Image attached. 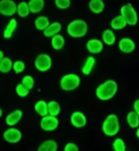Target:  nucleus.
Masks as SVG:
<instances>
[{
  "instance_id": "obj_2",
  "label": "nucleus",
  "mask_w": 139,
  "mask_h": 151,
  "mask_svg": "<svg viewBox=\"0 0 139 151\" xmlns=\"http://www.w3.org/2000/svg\"><path fill=\"white\" fill-rule=\"evenodd\" d=\"M120 129L118 119L116 115H109L103 123L102 129L107 135L113 136L117 134Z\"/></svg>"
},
{
  "instance_id": "obj_36",
  "label": "nucleus",
  "mask_w": 139,
  "mask_h": 151,
  "mask_svg": "<svg viewBox=\"0 0 139 151\" xmlns=\"http://www.w3.org/2000/svg\"><path fill=\"white\" fill-rule=\"evenodd\" d=\"M3 57V53L1 51V59H2Z\"/></svg>"
},
{
  "instance_id": "obj_18",
  "label": "nucleus",
  "mask_w": 139,
  "mask_h": 151,
  "mask_svg": "<svg viewBox=\"0 0 139 151\" xmlns=\"http://www.w3.org/2000/svg\"><path fill=\"white\" fill-rule=\"evenodd\" d=\"M126 23L125 20L122 16H119L112 20L111 25L114 29H121L126 26Z\"/></svg>"
},
{
  "instance_id": "obj_17",
  "label": "nucleus",
  "mask_w": 139,
  "mask_h": 151,
  "mask_svg": "<svg viewBox=\"0 0 139 151\" xmlns=\"http://www.w3.org/2000/svg\"><path fill=\"white\" fill-rule=\"evenodd\" d=\"M89 6L92 12L96 14L102 12L105 7L104 4L100 0H92L90 2Z\"/></svg>"
},
{
  "instance_id": "obj_28",
  "label": "nucleus",
  "mask_w": 139,
  "mask_h": 151,
  "mask_svg": "<svg viewBox=\"0 0 139 151\" xmlns=\"http://www.w3.org/2000/svg\"><path fill=\"white\" fill-rule=\"evenodd\" d=\"M17 11L19 15L21 17H26L29 14V7L26 2H22L19 5Z\"/></svg>"
},
{
  "instance_id": "obj_33",
  "label": "nucleus",
  "mask_w": 139,
  "mask_h": 151,
  "mask_svg": "<svg viewBox=\"0 0 139 151\" xmlns=\"http://www.w3.org/2000/svg\"><path fill=\"white\" fill-rule=\"evenodd\" d=\"M55 2L57 7L61 9L68 8L70 4V1L69 0H57Z\"/></svg>"
},
{
  "instance_id": "obj_3",
  "label": "nucleus",
  "mask_w": 139,
  "mask_h": 151,
  "mask_svg": "<svg viewBox=\"0 0 139 151\" xmlns=\"http://www.w3.org/2000/svg\"><path fill=\"white\" fill-rule=\"evenodd\" d=\"M87 24L82 20H75L69 24L68 27V32L71 36L74 37H80L86 33Z\"/></svg>"
},
{
  "instance_id": "obj_22",
  "label": "nucleus",
  "mask_w": 139,
  "mask_h": 151,
  "mask_svg": "<svg viewBox=\"0 0 139 151\" xmlns=\"http://www.w3.org/2000/svg\"><path fill=\"white\" fill-rule=\"evenodd\" d=\"M12 66V62L8 58H4L1 61L0 70L3 73H7L11 70Z\"/></svg>"
},
{
  "instance_id": "obj_35",
  "label": "nucleus",
  "mask_w": 139,
  "mask_h": 151,
  "mask_svg": "<svg viewBox=\"0 0 139 151\" xmlns=\"http://www.w3.org/2000/svg\"><path fill=\"white\" fill-rule=\"evenodd\" d=\"M139 100H137L135 101L134 104V109L135 111L138 114V115H139Z\"/></svg>"
},
{
  "instance_id": "obj_5",
  "label": "nucleus",
  "mask_w": 139,
  "mask_h": 151,
  "mask_svg": "<svg viewBox=\"0 0 139 151\" xmlns=\"http://www.w3.org/2000/svg\"><path fill=\"white\" fill-rule=\"evenodd\" d=\"M122 17L129 24L135 25L137 22V16L136 11L131 4H128L123 6L121 9Z\"/></svg>"
},
{
  "instance_id": "obj_16",
  "label": "nucleus",
  "mask_w": 139,
  "mask_h": 151,
  "mask_svg": "<svg viewBox=\"0 0 139 151\" xmlns=\"http://www.w3.org/2000/svg\"><path fill=\"white\" fill-rule=\"evenodd\" d=\"M29 6L32 12H38L43 8L44 2L43 0H31L29 2Z\"/></svg>"
},
{
  "instance_id": "obj_24",
  "label": "nucleus",
  "mask_w": 139,
  "mask_h": 151,
  "mask_svg": "<svg viewBox=\"0 0 139 151\" xmlns=\"http://www.w3.org/2000/svg\"><path fill=\"white\" fill-rule=\"evenodd\" d=\"M102 37L104 42L109 45L113 44L115 41L114 34L112 31L109 30H107L104 32Z\"/></svg>"
},
{
  "instance_id": "obj_7",
  "label": "nucleus",
  "mask_w": 139,
  "mask_h": 151,
  "mask_svg": "<svg viewBox=\"0 0 139 151\" xmlns=\"http://www.w3.org/2000/svg\"><path fill=\"white\" fill-rule=\"evenodd\" d=\"M17 6L14 1L3 0L0 2V12L6 16H11L16 12Z\"/></svg>"
},
{
  "instance_id": "obj_9",
  "label": "nucleus",
  "mask_w": 139,
  "mask_h": 151,
  "mask_svg": "<svg viewBox=\"0 0 139 151\" xmlns=\"http://www.w3.org/2000/svg\"><path fill=\"white\" fill-rule=\"evenodd\" d=\"M3 136L6 141L11 143H16L21 139V133L17 129H10L5 131Z\"/></svg>"
},
{
  "instance_id": "obj_10",
  "label": "nucleus",
  "mask_w": 139,
  "mask_h": 151,
  "mask_svg": "<svg viewBox=\"0 0 139 151\" xmlns=\"http://www.w3.org/2000/svg\"><path fill=\"white\" fill-rule=\"evenodd\" d=\"M71 121L74 126L80 128L85 126L87 123V119L82 113L76 111L72 115Z\"/></svg>"
},
{
  "instance_id": "obj_37",
  "label": "nucleus",
  "mask_w": 139,
  "mask_h": 151,
  "mask_svg": "<svg viewBox=\"0 0 139 151\" xmlns=\"http://www.w3.org/2000/svg\"><path fill=\"white\" fill-rule=\"evenodd\" d=\"M138 134V137H139V129H138V134H137V135Z\"/></svg>"
},
{
  "instance_id": "obj_31",
  "label": "nucleus",
  "mask_w": 139,
  "mask_h": 151,
  "mask_svg": "<svg viewBox=\"0 0 139 151\" xmlns=\"http://www.w3.org/2000/svg\"><path fill=\"white\" fill-rule=\"evenodd\" d=\"M22 84L29 89H31L33 87L34 80L30 76H26L23 78L22 81Z\"/></svg>"
},
{
  "instance_id": "obj_23",
  "label": "nucleus",
  "mask_w": 139,
  "mask_h": 151,
  "mask_svg": "<svg viewBox=\"0 0 139 151\" xmlns=\"http://www.w3.org/2000/svg\"><path fill=\"white\" fill-rule=\"evenodd\" d=\"M17 23L15 19H12L10 21L4 32V37L9 38L11 37L12 33L17 26Z\"/></svg>"
},
{
  "instance_id": "obj_26",
  "label": "nucleus",
  "mask_w": 139,
  "mask_h": 151,
  "mask_svg": "<svg viewBox=\"0 0 139 151\" xmlns=\"http://www.w3.org/2000/svg\"><path fill=\"white\" fill-rule=\"evenodd\" d=\"M52 45L55 49L59 50L62 48L65 42L64 38L60 35H56L52 38Z\"/></svg>"
},
{
  "instance_id": "obj_13",
  "label": "nucleus",
  "mask_w": 139,
  "mask_h": 151,
  "mask_svg": "<svg viewBox=\"0 0 139 151\" xmlns=\"http://www.w3.org/2000/svg\"><path fill=\"white\" fill-rule=\"evenodd\" d=\"M87 47L90 52L98 53L100 52L103 49V44L99 40L93 39L88 42Z\"/></svg>"
},
{
  "instance_id": "obj_4",
  "label": "nucleus",
  "mask_w": 139,
  "mask_h": 151,
  "mask_svg": "<svg viewBox=\"0 0 139 151\" xmlns=\"http://www.w3.org/2000/svg\"><path fill=\"white\" fill-rule=\"evenodd\" d=\"M80 82V79L77 76L74 74L67 75L62 78L60 81V86L64 91H72L78 87Z\"/></svg>"
},
{
  "instance_id": "obj_27",
  "label": "nucleus",
  "mask_w": 139,
  "mask_h": 151,
  "mask_svg": "<svg viewBox=\"0 0 139 151\" xmlns=\"http://www.w3.org/2000/svg\"><path fill=\"white\" fill-rule=\"evenodd\" d=\"M95 63V60L93 57H90L87 59L85 65L83 67L82 69L83 73L87 75L89 74Z\"/></svg>"
},
{
  "instance_id": "obj_25",
  "label": "nucleus",
  "mask_w": 139,
  "mask_h": 151,
  "mask_svg": "<svg viewBox=\"0 0 139 151\" xmlns=\"http://www.w3.org/2000/svg\"><path fill=\"white\" fill-rule=\"evenodd\" d=\"M48 109L49 113L53 116L57 115L60 111V107L58 103L53 101L48 104Z\"/></svg>"
},
{
  "instance_id": "obj_11",
  "label": "nucleus",
  "mask_w": 139,
  "mask_h": 151,
  "mask_svg": "<svg viewBox=\"0 0 139 151\" xmlns=\"http://www.w3.org/2000/svg\"><path fill=\"white\" fill-rule=\"evenodd\" d=\"M119 47L122 52L129 53L134 50L135 45L132 40L129 39H123L120 42Z\"/></svg>"
},
{
  "instance_id": "obj_21",
  "label": "nucleus",
  "mask_w": 139,
  "mask_h": 151,
  "mask_svg": "<svg viewBox=\"0 0 139 151\" xmlns=\"http://www.w3.org/2000/svg\"><path fill=\"white\" fill-rule=\"evenodd\" d=\"M49 24V19L45 16H40L35 21V26L38 29L40 30L45 29Z\"/></svg>"
},
{
  "instance_id": "obj_1",
  "label": "nucleus",
  "mask_w": 139,
  "mask_h": 151,
  "mask_svg": "<svg viewBox=\"0 0 139 151\" xmlns=\"http://www.w3.org/2000/svg\"><path fill=\"white\" fill-rule=\"evenodd\" d=\"M117 86L112 80H108L101 85L96 91V95L100 99L107 101L112 98L117 92Z\"/></svg>"
},
{
  "instance_id": "obj_15",
  "label": "nucleus",
  "mask_w": 139,
  "mask_h": 151,
  "mask_svg": "<svg viewBox=\"0 0 139 151\" xmlns=\"http://www.w3.org/2000/svg\"><path fill=\"white\" fill-rule=\"evenodd\" d=\"M57 148V145L54 141H46L40 146L38 149V151H56Z\"/></svg>"
},
{
  "instance_id": "obj_20",
  "label": "nucleus",
  "mask_w": 139,
  "mask_h": 151,
  "mask_svg": "<svg viewBox=\"0 0 139 151\" xmlns=\"http://www.w3.org/2000/svg\"><path fill=\"white\" fill-rule=\"evenodd\" d=\"M35 109L40 116H44L48 114L47 105L46 103L44 101H40L37 103Z\"/></svg>"
},
{
  "instance_id": "obj_19",
  "label": "nucleus",
  "mask_w": 139,
  "mask_h": 151,
  "mask_svg": "<svg viewBox=\"0 0 139 151\" xmlns=\"http://www.w3.org/2000/svg\"><path fill=\"white\" fill-rule=\"evenodd\" d=\"M138 115L135 111H131L127 115V121L131 128H136L138 126L139 124Z\"/></svg>"
},
{
  "instance_id": "obj_12",
  "label": "nucleus",
  "mask_w": 139,
  "mask_h": 151,
  "mask_svg": "<svg viewBox=\"0 0 139 151\" xmlns=\"http://www.w3.org/2000/svg\"><path fill=\"white\" fill-rule=\"evenodd\" d=\"M22 115V113L21 110H15L7 116L6 119V123L10 126L15 125L21 120Z\"/></svg>"
},
{
  "instance_id": "obj_14",
  "label": "nucleus",
  "mask_w": 139,
  "mask_h": 151,
  "mask_svg": "<svg viewBox=\"0 0 139 151\" xmlns=\"http://www.w3.org/2000/svg\"><path fill=\"white\" fill-rule=\"evenodd\" d=\"M61 28V25L59 23H54L44 30V35L47 37H50L59 32Z\"/></svg>"
},
{
  "instance_id": "obj_32",
  "label": "nucleus",
  "mask_w": 139,
  "mask_h": 151,
  "mask_svg": "<svg viewBox=\"0 0 139 151\" xmlns=\"http://www.w3.org/2000/svg\"><path fill=\"white\" fill-rule=\"evenodd\" d=\"M25 64L20 61H17L14 64L13 68L16 73L23 71L25 68Z\"/></svg>"
},
{
  "instance_id": "obj_30",
  "label": "nucleus",
  "mask_w": 139,
  "mask_h": 151,
  "mask_svg": "<svg viewBox=\"0 0 139 151\" xmlns=\"http://www.w3.org/2000/svg\"><path fill=\"white\" fill-rule=\"evenodd\" d=\"M113 145L115 151H124L125 150L124 142L120 139H116L113 143Z\"/></svg>"
},
{
  "instance_id": "obj_8",
  "label": "nucleus",
  "mask_w": 139,
  "mask_h": 151,
  "mask_svg": "<svg viewBox=\"0 0 139 151\" xmlns=\"http://www.w3.org/2000/svg\"><path fill=\"white\" fill-rule=\"evenodd\" d=\"M59 121L57 118L53 116H49L43 118L40 126L43 130L46 131H53L57 127Z\"/></svg>"
},
{
  "instance_id": "obj_6",
  "label": "nucleus",
  "mask_w": 139,
  "mask_h": 151,
  "mask_svg": "<svg viewBox=\"0 0 139 151\" xmlns=\"http://www.w3.org/2000/svg\"><path fill=\"white\" fill-rule=\"evenodd\" d=\"M51 60L49 56L45 54L40 55L35 61V65L38 70L41 72H45L51 67Z\"/></svg>"
},
{
  "instance_id": "obj_34",
  "label": "nucleus",
  "mask_w": 139,
  "mask_h": 151,
  "mask_svg": "<svg viewBox=\"0 0 139 151\" xmlns=\"http://www.w3.org/2000/svg\"><path fill=\"white\" fill-rule=\"evenodd\" d=\"M79 150L78 147L74 143H69L66 146L64 151H78Z\"/></svg>"
},
{
  "instance_id": "obj_29",
  "label": "nucleus",
  "mask_w": 139,
  "mask_h": 151,
  "mask_svg": "<svg viewBox=\"0 0 139 151\" xmlns=\"http://www.w3.org/2000/svg\"><path fill=\"white\" fill-rule=\"evenodd\" d=\"M16 92L20 97H26L29 93V89L23 84H20L16 88Z\"/></svg>"
}]
</instances>
